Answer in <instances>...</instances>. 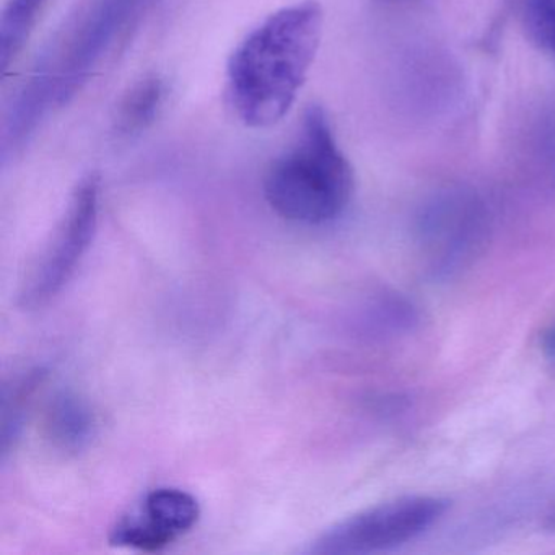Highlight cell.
Returning a JSON list of instances; mask_svg holds the SVG:
<instances>
[{"label":"cell","mask_w":555,"mask_h":555,"mask_svg":"<svg viewBox=\"0 0 555 555\" xmlns=\"http://www.w3.org/2000/svg\"><path fill=\"white\" fill-rule=\"evenodd\" d=\"M323 9L314 0L269 15L236 47L227 66V89L248 128L278 125L297 100L320 50Z\"/></svg>","instance_id":"1"},{"label":"cell","mask_w":555,"mask_h":555,"mask_svg":"<svg viewBox=\"0 0 555 555\" xmlns=\"http://www.w3.org/2000/svg\"><path fill=\"white\" fill-rule=\"evenodd\" d=\"M352 194V167L330 119L321 106H310L297 141L266 173V201L288 222L324 225L343 216Z\"/></svg>","instance_id":"2"},{"label":"cell","mask_w":555,"mask_h":555,"mask_svg":"<svg viewBox=\"0 0 555 555\" xmlns=\"http://www.w3.org/2000/svg\"><path fill=\"white\" fill-rule=\"evenodd\" d=\"M490 230L486 199L467 186L435 191L418 206L412 223L415 245L435 282L453 281L473 268L489 243Z\"/></svg>","instance_id":"3"},{"label":"cell","mask_w":555,"mask_h":555,"mask_svg":"<svg viewBox=\"0 0 555 555\" xmlns=\"http://www.w3.org/2000/svg\"><path fill=\"white\" fill-rule=\"evenodd\" d=\"M450 502L440 496H401L363 509L327 528L308 552L321 555L375 554L418 538L440 521Z\"/></svg>","instance_id":"4"},{"label":"cell","mask_w":555,"mask_h":555,"mask_svg":"<svg viewBox=\"0 0 555 555\" xmlns=\"http://www.w3.org/2000/svg\"><path fill=\"white\" fill-rule=\"evenodd\" d=\"M99 214L100 178L90 173L77 183L53 238L28 272L18 295L22 308L44 307L66 287L95 238Z\"/></svg>","instance_id":"5"},{"label":"cell","mask_w":555,"mask_h":555,"mask_svg":"<svg viewBox=\"0 0 555 555\" xmlns=\"http://www.w3.org/2000/svg\"><path fill=\"white\" fill-rule=\"evenodd\" d=\"M201 506L186 490L162 487L121 516L109 532V544L157 552L188 534L199 521Z\"/></svg>","instance_id":"6"},{"label":"cell","mask_w":555,"mask_h":555,"mask_svg":"<svg viewBox=\"0 0 555 555\" xmlns=\"http://www.w3.org/2000/svg\"><path fill=\"white\" fill-rule=\"evenodd\" d=\"M142 0H96L92 11L77 27L63 61L54 70L56 103L69 102L89 79L103 54L115 43L119 31L135 14Z\"/></svg>","instance_id":"7"},{"label":"cell","mask_w":555,"mask_h":555,"mask_svg":"<svg viewBox=\"0 0 555 555\" xmlns=\"http://www.w3.org/2000/svg\"><path fill=\"white\" fill-rule=\"evenodd\" d=\"M44 428L56 450L77 454L92 443L96 418L86 399L73 391H61L48 404Z\"/></svg>","instance_id":"8"},{"label":"cell","mask_w":555,"mask_h":555,"mask_svg":"<svg viewBox=\"0 0 555 555\" xmlns=\"http://www.w3.org/2000/svg\"><path fill=\"white\" fill-rule=\"evenodd\" d=\"M168 86L164 77L147 76L139 80L119 103L115 131L119 138H135L147 131L164 109Z\"/></svg>","instance_id":"9"},{"label":"cell","mask_w":555,"mask_h":555,"mask_svg":"<svg viewBox=\"0 0 555 555\" xmlns=\"http://www.w3.org/2000/svg\"><path fill=\"white\" fill-rule=\"evenodd\" d=\"M47 372L41 369L28 370L22 373L12 383L2 389V418H0V437H2V457L11 453L12 448L17 443L24 428L25 415H27L28 405L38 388L43 385Z\"/></svg>","instance_id":"10"},{"label":"cell","mask_w":555,"mask_h":555,"mask_svg":"<svg viewBox=\"0 0 555 555\" xmlns=\"http://www.w3.org/2000/svg\"><path fill=\"white\" fill-rule=\"evenodd\" d=\"M418 324L421 311L405 295L385 292L366 307V330L382 339L409 336L417 330Z\"/></svg>","instance_id":"11"},{"label":"cell","mask_w":555,"mask_h":555,"mask_svg":"<svg viewBox=\"0 0 555 555\" xmlns=\"http://www.w3.org/2000/svg\"><path fill=\"white\" fill-rule=\"evenodd\" d=\"M48 0H9L0 18V69L8 73L47 8Z\"/></svg>","instance_id":"12"},{"label":"cell","mask_w":555,"mask_h":555,"mask_svg":"<svg viewBox=\"0 0 555 555\" xmlns=\"http://www.w3.org/2000/svg\"><path fill=\"white\" fill-rule=\"evenodd\" d=\"M518 14L532 44L555 63V0H518Z\"/></svg>","instance_id":"13"},{"label":"cell","mask_w":555,"mask_h":555,"mask_svg":"<svg viewBox=\"0 0 555 555\" xmlns=\"http://www.w3.org/2000/svg\"><path fill=\"white\" fill-rule=\"evenodd\" d=\"M539 346H541L544 359L555 366V323L542 331L541 337H539Z\"/></svg>","instance_id":"14"},{"label":"cell","mask_w":555,"mask_h":555,"mask_svg":"<svg viewBox=\"0 0 555 555\" xmlns=\"http://www.w3.org/2000/svg\"><path fill=\"white\" fill-rule=\"evenodd\" d=\"M545 526L552 531H555V512H552L551 515L547 516V521H545Z\"/></svg>","instance_id":"15"},{"label":"cell","mask_w":555,"mask_h":555,"mask_svg":"<svg viewBox=\"0 0 555 555\" xmlns=\"http://www.w3.org/2000/svg\"><path fill=\"white\" fill-rule=\"evenodd\" d=\"M386 2H392V0H386Z\"/></svg>","instance_id":"16"}]
</instances>
